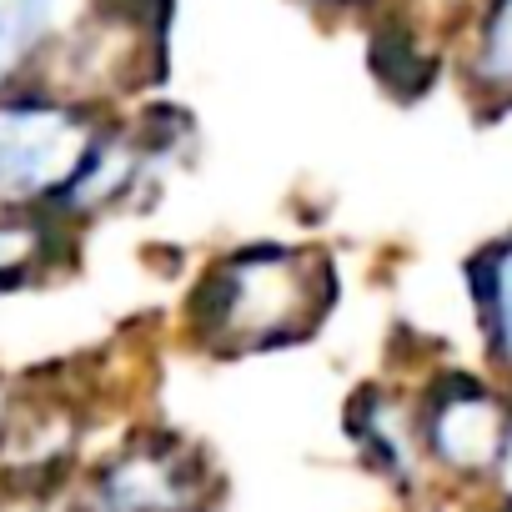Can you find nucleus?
Wrapping results in <instances>:
<instances>
[{
	"instance_id": "nucleus-1",
	"label": "nucleus",
	"mask_w": 512,
	"mask_h": 512,
	"mask_svg": "<svg viewBox=\"0 0 512 512\" xmlns=\"http://www.w3.org/2000/svg\"><path fill=\"white\" fill-rule=\"evenodd\" d=\"M327 256L292 241L236 246L186 297L191 342L211 357H256L307 342L332 312Z\"/></svg>"
},
{
	"instance_id": "nucleus-2",
	"label": "nucleus",
	"mask_w": 512,
	"mask_h": 512,
	"mask_svg": "<svg viewBox=\"0 0 512 512\" xmlns=\"http://www.w3.org/2000/svg\"><path fill=\"white\" fill-rule=\"evenodd\" d=\"M111 116L56 86H21L0 96V211L56 216L91 166Z\"/></svg>"
},
{
	"instance_id": "nucleus-3",
	"label": "nucleus",
	"mask_w": 512,
	"mask_h": 512,
	"mask_svg": "<svg viewBox=\"0 0 512 512\" xmlns=\"http://www.w3.org/2000/svg\"><path fill=\"white\" fill-rule=\"evenodd\" d=\"M417 407V442L427 472L487 487L512 462V392L502 382L472 372H442L412 402Z\"/></svg>"
},
{
	"instance_id": "nucleus-4",
	"label": "nucleus",
	"mask_w": 512,
	"mask_h": 512,
	"mask_svg": "<svg viewBox=\"0 0 512 512\" xmlns=\"http://www.w3.org/2000/svg\"><path fill=\"white\" fill-rule=\"evenodd\" d=\"M216 467L176 432L121 442L76 492V512H216Z\"/></svg>"
},
{
	"instance_id": "nucleus-5",
	"label": "nucleus",
	"mask_w": 512,
	"mask_h": 512,
	"mask_svg": "<svg viewBox=\"0 0 512 512\" xmlns=\"http://www.w3.org/2000/svg\"><path fill=\"white\" fill-rule=\"evenodd\" d=\"M347 437L357 442L362 462L377 467L392 487L417 492L427 477L422 442H417V407L387 392H362L347 407Z\"/></svg>"
},
{
	"instance_id": "nucleus-6",
	"label": "nucleus",
	"mask_w": 512,
	"mask_h": 512,
	"mask_svg": "<svg viewBox=\"0 0 512 512\" xmlns=\"http://www.w3.org/2000/svg\"><path fill=\"white\" fill-rule=\"evenodd\" d=\"M86 0H0V96L36 86Z\"/></svg>"
},
{
	"instance_id": "nucleus-7",
	"label": "nucleus",
	"mask_w": 512,
	"mask_h": 512,
	"mask_svg": "<svg viewBox=\"0 0 512 512\" xmlns=\"http://www.w3.org/2000/svg\"><path fill=\"white\" fill-rule=\"evenodd\" d=\"M467 297L477 312L487 367L512 392V231L487 241L467 262Z\"/></svg>"
},
{
	"instance_id": "nucleus-8",
	"label": "nucleus",
	"mask_w": 512,
	"mask_h": 512,
	"mask_svg": "<svg viewBox=\"0 0 512 512\" xmlns=\"http://www.w3.org/2000/svg\"><path fill=\"white\" fill-rule=\"evenodd\" d=\"M462 76L487 111L512 106V0H482L472 11Z\"/></svg>"
},
{
	"instance_id": "nucleus-9",
	"label": "nucleus",
	"mask_w": 512,
	"mask_h": 512,
	"mask_svg": "<svg viewBox=\"0 0 512 512\" xmlns=\"http://www.w3.org/2000/svg\"><path fill=\"white\" fill-rule=\"evenodd\" d=\"M56 236V216H36V211H0V292L31 282V272L46 262Z\"/></svg>"
},
{
	"instance_id": "nucleus-10",
	"label": "nucleus",
	"mask_w": 512,
	"mask_h": 512,
	"mask_svg": "<svg viewBox=\"0 0 512 512\" xmlns=\"http://www.w3.org/2000/svg\"><path fill=\"white\" fill-rule=\"evenodd\" d=\"M302 6L322 11V16H362V11H377L387 0H302Z\"/></svg>"
},
{
	"instance_id": "nucleus-11",
	"label": "nucleus",
	"mask_w": 512,
	"mask_h": 512,
	"mask_svg": "<svg viewBox=\"0 0 512 512\" xmlns=\"http://www.w3.org/2000/svg\"><path fill=\"white\" fill-rule=\"evenodd\" d=\"M6 427H11V387L0 382V437H6Z\"/></svg>"
},
{
	"instance_id": "nucleus-12",
	"label": "nucleus",
	"mask_w": 512,
	"mask_h": 512,
	"mask_svg": "<svg viewBox=\"0 0 512 512\" xmlns=\"http://www.w3.org/2000/svg\"><path fill=\"white\" fill-rule=\"evenodd\" d=\"M497 512H512V492H507V497H502V502H497Z\"/></svg>"
}]
</instances>
